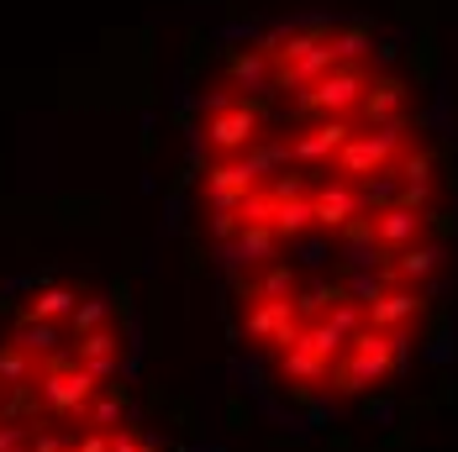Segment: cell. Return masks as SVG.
I'll use <instances>...</instances> for the list:
<instances>
[{
  "label": "cell",
  "mask_w": 458,
  "mask_h": 452,
  "mask_svg": "<svg viewBox=\"0 0 458 452\" xmlns=\"http://www.w3.org/2000/svg\"><path fill=\"white\" fill-rule=\"evenodd\" d=\"M385 379H395V331H379V326H364L353 342H348V353L332 363V389L337 395H359V389H374V384H385Z\"/></svg>",
  "instance_id": "1"
},
{
  "label": "cell",
  "mask_w": 458,
  "mask_h": 452,
  "mask_svg": "<svg viewBox=\"0 0 458 452\" xmlns=\"http://www.w3.org/2000/svg\"><path fill=\"white\" fill-rule=\"evenodd\" d=\"M401 153H406V116L401 121H385V127H369V132H353L343 147H337V158L327 163L337 180H369V174H385V169H395L401 163Z\"/></svg>",
  "instance_id": "2"
},
{
  "label": "cell",
  "mask_w": 458,
  "mask_h": 452,
  "mask_svg": "<svg viewBox=\"0 0 458 452\" xmlns=\"http://www.w3.org/2000/svg\"><path fill=\"white\" fill-rule=\"evenodd\" d=\"M32 389L43 395V406L53 410V415H80V421H85L90 400L100 395V379H95V373H90L80 358H64V353H53V358L38 368Z\"/></svg>",
  "instance_id": "3"
},
{
  "label": "cell",
  "mask_w": 458,
  "mask_h": 452,
  "mask_svg": "<svg viewBox=\"0 0 458 452\" xmlns=\"http://www.w3.org/2000/svg\"><path fill=\"white\" fill-rule=\"evenodd\" d=\"M369 90V74L359 63H337V69H327L317 85H306L301 100H295V116H348V111H359V100Z\"/></svg>",
  "instance_id": "4"
},
{
  "label": "cell",
  "mask_w": 458,
  "mask_h": 452,
  "mask_svg": "<svg viewBox=\"0 0 458 452\" xmlns=\"http://www.w3.org/2000/svg\"><path fill=\"white\" fill-rule=\"evenodd\" d=\"M264 132V105L253 100H232L227 111L206 116V142H211V158H232V153H248Z\"/></svg>",
  "instance_id": "5"
},
{
  "label": "cell",
  "mask_w": 458,
  "mask_h": 452,
  "mask_svg": "<svg viewBox=\"0 0 458 452\" xmlns=\"http://www.w3.org/2000/svg\"><path fill=\"white\" fill-rule=\"evenodd\" d=\"M301 326H306V321L295 311V300H253V295H248V311H242V326H237V331L253 337L259 347H279V353H284V347L301 337Z\"/></svg>",
  "instance_id": "6"
},
{
  "label": "cell",
  "mask_w": 458,
  "mask_h": 452,
  "mask_svg": "<svg viewBox=\"0 0 458 452\" xmlns=\"http://www.w3.org/2000/svg\"><path fill=\"white\" fill-rule=\"evenodd\" d=\"M279 253V231L269 222H242L237 226V237H227L222 247H216V269L222 273H242V269H264V264H275Z\"/></svg>",
  "instance_id": "7"
},
{
  "label": "cell",
  "mask_w": 458,
  "mask_h": 452,
  "mask_svg": "<svg viewBox=\"0 0 458 452\" xmlns=\"http://www.w3.org/2000/svg\"><path fill=\"white\" fill-rule=\"evenodd\" d=\"M311 200H317V226H321V231H332V237H337L348 222L369 216V211H364V195H359V184H353V180H337V174L321 184Z\"/></svg>",
  "instance_id": "8"
},
{
  "label": "cell",
  "mask_w": 458,
  "mask_h": 452,
  "mask_svg": "<svg viewBox=\"0 0 458 452\" xmlns=\"http://www.w3.org/2000/svg\"><path fill=\"white\" fill-rule=\"evenodd\" d=\"M348 137H353V121L348 116H321V127L290 137V163H332Z\"/></svg>",
  "instance_id": "9"
},
{
  "label": "cell",
  "mask_w": 458,
  "mask_h": 452,
  "mask_svg": "<svg viewBox=\"0 0 458 452\" xmlns=\"http://www.w3.org/2000/svg\"><path fill=\"white\" fill-rule=\"evenodd\" d=\"M279 373H284L295 389H311V384H327V379H332V358L317 353L306 337H295V342L279 353Z\"/></svg>",
  "instance_id": "10"
},
{
  "label": "cell",
  "mask_w": 458,
  "mask_h": 452,
  "mask_svg": "<svg viewBox=\"0 0 458 452\" xmlns=\"http://www.w3.org/2000/svg\"><path fill=\"white\" fill-rule=\"evenodd\" d=\"M421 226H427V216L421 211H411V205H385V211H374V237H379V247L385 253H401V247H411L416 237H421Z\"/></svg>",
  "instance_id": "11"
},
{
  "label": "cell",
  "mask_w": 458,
  "mask_h": 452,
  "mask_svg": "<svg viewBox=\"0 0 458 452\" xmlns=\"http://www.w3.org/2000/svg\"><path fill=\"white\" fill-rule=\"evenodd\" d=\"M416 311H421V295H416L411 284H401V289L390 284L379 300H369V306H364V321H369V326H379V331H401Z\"/></svg>",
  "instance_id": "12"
},
{
  "label": "cell",
  "mask_w": 458,
  "mask_h": 452,
  "mask_svg": "<svg viewBox=\"0 0 458 452\" xmlns=\"http://www.w3.org/2000/svg\"><path fill=\"white\" fill-rule=\"evenodd\" d=\"M359 111H364L369 127H385V121H401L406 116V80H369L364 100H359Z\"/></svg>",
  "instance_id": "13"
},
{
  "label": "cell",
  "mask_w": 458,
  "mask_h": 452,
  "mask_svg": "<svg viewBox=\"0 0 458 452\" xmlns=\"http://www.w3.org/2000/svg\"><path fill=\"white\" fill-rule=\"evenodd\" d=\"M74 358H80L95 379L106 384V379H116V368H122V342H116V331H111V326H100V331H85V337L74 342Z\"/></svg>",
  "instance_id": "14"
},
{
  "label": "cell",
  "mask_w": 458,
  "mask_h": 452,
  "mask_svg": "<svg viewBox=\"0 0 458 452\" xmlns=\"http://www.w3.org/2000/svg\"><path fill=\"white\" fill-rule=\"evenodd\" d=\"M227 80H232V90H242V95H259L269 80H275V63H269V53L253 43V47H242V53H232V63H227Z\"/></svg>",
  "instance_id": "15"
},
{
  "label": "cell",
  "mask_w": 458,
  "mask_h": 452,
  "mask_svg": "<svg viewBox=\"0 0 458 452\" xmlns=\"http://www.w3.org/2000/svg\"><path fill=\"white\" fill-rule=\"evenodd\" d=\"M448 264V247L443 242H411V247H401V258H395V284H421V279H432V273Z\"/></svg>",
  "instance_id": "16"
},
{
  "label": "cell",
  "mask_w": 458,
  "mask_h": 452,
  "mask_svg": "<svg viewBox=\"0 0 458 452\" xmlns=\"http://www.w3.org/2000/svg\"><path fill=\"white\" fill-rule=\"evenodd\" d=\"M11 342H16L21 353H32V358H53V353L64 347V326H58V321L21 316L16 326H11Z\"/></svg>",
  "instance_id": "17"
},
{
  "label": "cell",
  "mask_w": 458,
  "mask_h": 452,
  "mask_svg": "<svg viewBox=\"0 0 458 452\" xmlns=\"http://www.w3.org/2000/svg\"><path fill=\"white\" fill-rule=\"evenodd\" d=\"M279 242H295V237H306V231H317V200L311 195H290V200H275V222Z\"/></svg>",
  "instance_id": "18"
},
{
  "label": "cell",
  "mask_w": 458,
  "mask_h": 452,
  "mask_svg": "<svg viewBox=\"0 0 458 452\" xmlns=\"http://www.w3.org/2000/svg\"><path fill=\"white\" fill-rule=\"evenodd\" d=\"M74 306H80V295H74V289H64V284H43V289H32V300H27V311H21V316L69 321V316H74Z\"/></svg>",
  "instance_id": "19"
},
{
  "label": "cell",
  "mask_w": 458,
  "mask_h": 452,
  "mask_svg": "<svg viewBox=\"0 0 458 452\" xmlns=\"http://www.w3.org/2000/svg\"><path fill=\"white\" fill-rule=\"evenodd\" d=\"M85 421L100 426V431H122V426H138L142 410L132 406V400H116V395H95L90 410H85Z\"/></svg>",
  "instance_id": "20"
},
{
  "label": "cell",
  "mask_w": 458,
  "mask_h": 452,
  "mask_svg": "<svg viewBox=\"0 0 458 452\" xmlns=\"http://www.w3.org/2000/svg\"><path fill=\"white\" fill-rule=\"evenodd\" d=\"M253 300H295V289H301V279H295V269H284V264H264L259 269V279L253 284H242Z\"/></svg>",
  "instance_id": "21"
},
{
  "label": "cell",
  "mask_w": 458,
  "mask_h": 452,
  "mask_svg": "<svg viewBox=\"0 0 458 452\" xmlns=\"http://www.w3.org/2000/svg\"><path fill=\"white\" fill-rule=\"evenodd\" d=\"M32 379H38V358L32 353H21L16 342L0 347V384H32Z\"/></svg>",
  "instance_id": "22"
},
{
  "label": "cell",
  "mask_w": 458,
  "mask_h": 452,
  "mask_svg": "<svg viewBox=\"0 0 458 452\" xmlns=\"http://www.w3.org/2000/svg\"><path fill=\"white\" fill-rule=\"evenodd\" d=\"M69 321H74L80 337H85V331H100V326H111V300H100V295H95V300H80Z\"/></svg>",
  "instance_id": "23"
},
{
  "label": "cell",
  "mask_w": 458,
  "mask_h": 452,
  "mask_svg": "<svg viewBox=\"0 0 458 452\" xmlns=\"http://www.w3.org/2000/svg\"><path fill=\"white\" fill-rule=\"evenodd\" d=\"M237 216H242V222H275V189H264V184L248 189L242 205H237Z\"/></svg>",
  "instance_id": "24"
},
{
  "label": "cell",
  "mask_w": 458,
  "mask_h": 452,
  "mask_svg": "<svg viewBox=\"0 0 458 452\" xmlns=\"http://www.w3.org/2000/svg\"><path fill=\"white\" fill-rule=\"evenodd\" d=\"M259 21H222L216 27V43H227V47H237V43H259Z\"/></svg>",
  "instance_id": "25"
},
{
  "label": "cell",
  "mask_w": 458,
  "mask_h": 452,
  "mask_svg": "<svg viewBox=\"0 0 458 452\" xmlns=\"http://www.w3.org/2000/svg\"><path fill=\"white\" fill-rule=\"evenodd\" d=\"M295 247H301V269H327V253H332V247H327L321 237L306 231V237H295Z\"/></svg>",
  "instance_id": "26"
},
{
  "label": "cell",
  "mask_w": 458,
  "mask_h": 452,
  "mask_svg": "<svg viewBox=\"0 0 458 452\" xmlns=\"http://www.w3.org/2000/svg\"><path fill=\"white\" fill-rule=\"evenodd\" d=\"M27 448H32V431L16 426V421H5L0 426V452H27Z\"/></svg>",
  "instance_id": "27"
},
{
  "label": "cell",
  "mask_w": 458,
  "mask_h": 452,
  "mask_svg": "<svg viewBox=\"0 0 458 452\" xmlns=\"http://www.w3.org/2000/svg\"><path fill=\"white\" fill-rule=\"evenodd\" d=\"M237 226H242V216H237V211H211L206 231H211L216 242H227V237H237Z\"/></svg>",
  "instance_id": "28"
},
{
  "label": "cell",
  "mask_w": 458,
  "mask_h": 452,
  "mask_svg": "<svg viewBox=\"0 0 458 452\" xmlns=\"http://www.w3.org/2000/svg\"><path fill=\"white\" fill-rule=\"evenodd\" d=\"M74 448H80V452H111V431H100V426H85V431L74 437Z\"/></svg>",
  "instance_id": "29"
},
{
  "label": "cell",
  "mask_w": 458,
  "mask_h": 452,
  "mask_svg": "<svg viewBox=\"0 0 458 452\" xmlns=\"http://www.w3.org/2000/svg\"><path fill=\"white\" fill-rule=\"evenodd\" d=\"M111 452H153V448L142 442L138 431H127V426H122V431H111Z\"/></svg>",
  "instance_id": "30"
},
{
  "label": "cell",
  "mask_w": 458,
  "mask_h": 452,
  "mask_svg": "<svg viewBox=\"0 0 458 452\" xmlns=\"http://www.w3.org/2000/svg\"><path fill=\"white\" fill-rule=\"evenodd\" d=\"M180 222H184V200L169 195V200H164V231H180Z\"/></svg>",
  "instance_id": "31"
},
{
  "label": "cell",
  "mask_w": 458,
  "mask_h": 452,
  "mask_svg": "<svg viewBox=\"0 0 458 452\" xmlns=\"http://www.w3.org/2000/svg\"><path fill=\"white\" fill-rule=\"evenodd\" d=\"M427 358H432V363H454L458 358V342H454V337H437V342L427 347Z\"/></svg>",
  "instance_id": "32"
},
{
  "label": "cell",
  "mask_w": 458,
  "mask_h": 452,
  "mask_svg": "<svg viewBox=\"0 0 458 452\" xmlns=\"http://www.w3.org/2000/svg\"><path fill=\"white\" fill-rule=\"evenodd\" d=\"M269 189H275V200H290V195H306V184L295 180V174H284V180H275Z\"/></svg>",
  "instance_id": "33"
},
{
  "label": "cell",
  "mask_w": 458,
  "mask_h": 452,
  "mask_svg": "<svg viewBox=\"0 0 458 452\" xmlns=\"http://www.w3.org/2000/svg\"><path fill=\"white\" fill-rule=\"evenodd\" d=\"M64 448V437H53V431H32V452H58Z\"/></svg>",
  "instance_id": "34"
},
{
  "label": "cell",
  "mask_w": 458,
  "mask_h": 452,
  "mask_svg": "<svg viewBox=\"0 0 458 452\" xmlns=\"http://www.w3.org/2000/svg\"><path fill=\"white\" fill-rule=\"evenodd\" d=\"M369 415H374V421H390V415H395V406H390V400H374V406H369Z\"/></svg>",
  "instance_id": "35"
},
{
  "label": "cell",
  "mask_w": 458,
  "mask_h": 452,
  "mask_svg": "<svg viewBox=\"0 0 458 452\" xmlns=\"http://www.w3.org/2000/svg\"><path fill=\"white\" fill-rule=\"evenodd\" d=\"M5 421H11V415H5V406H0V426H5Z\"/></svg>",
  "instance_id": "36"
},
{
  "label": "cell",
  "mask_w": 458,
  "mask_h": 452,
  "mask_svg": "<svg viewBox=\"0 0 458 452\" xmlns=\"http://www.w3.org/2000/svg\"><path fill=\"white\" fill-rule=\"evenodd\" d=\"M58 452H80V448H58Z\"/></svg>",
  "instance_id": "37"
}]
</instances>
